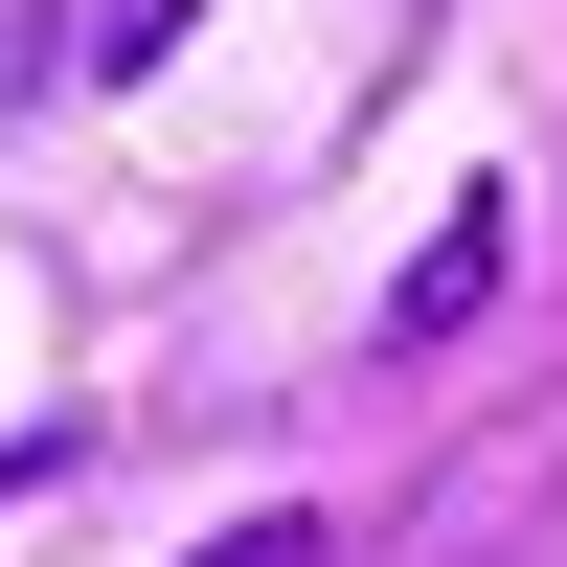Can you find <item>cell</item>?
I'll return each mask as SVG.
<instances>
[{"instance_id": "2", "label": "cell", "mask_w": 567, "mask_h": 567, "mask_svg": "<svg viewBox=\"0 0 567 567\" xmlns=\"http://www.w3.org/2000/svg\"><path fill=\"white\" fill-rule=\"evenodd\" d=\"M205 567H318V523H227V545H205Z\"/></svg>"}, {"instance_id": "1", "label": "cell", "mask_w": 567, "mask_h": 567, "mask_svg": "<svg viewBox=\"0 0 567 567\" xmlns=\"http://www.w3.org/2000/svg\"><path fill=\"white\" fill-rule=\"evenodd\" d=\"M499 250H523V227H499V205H454L432 250H409V296H386V341H454V318L499 296Z\"/></svg>"}, {"instance_id": "3", "label": "cell", "mask_w": 567, "mask_h": 567, "mask_svg": "<svg viewBox=\"0 0 567 567\" xmlns=\"http://www.w3.org/2000/svg\"><path fill=\"white\" fill-rule=\"evenodd\" d=\"M23 45H45V0H0V69H23Z\"/></svg>"}]
</instances>
